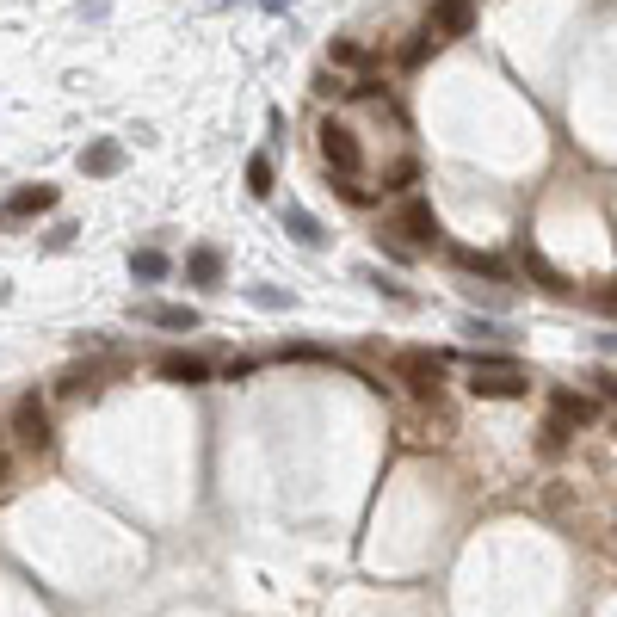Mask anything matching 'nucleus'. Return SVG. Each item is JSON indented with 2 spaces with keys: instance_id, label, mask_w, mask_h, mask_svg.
<instances>
[{
  "instance_id": "obj_21",
  "label": "nucleus",
  "mask_w": 617,
  "mask_h": 617,
  "mask_svg": "<svg viewBox=\"0 0 617 617\" xmlns=\"http://www.w3.org/2000/svg\"><path fill=\"white\" fill-rule=\"evenodd\" d=\"M328 56H334V62H346V68H358V62H365V50H358V44H334Z\"/></svg>"
},
{
  "instance_id": "obj_12",
  "label": "nucleus",
  "mask_w": 617,
  "mask_h": 617,
  "mask_svg": "<svg viewBox=\"0 0 617 617\" xmlns=\"http://www.w3.org/2000/svg\"><path fill=\"white\" fill-rule=\"evenodd\" d=\"M186 272H192V284H223V253H216V247H192Z\"/></svg>"
},
{
  "instance_id": "obj_27",
  "label": "nucleus",
  "mask_w": 617,
  "mask_h": 617,
  "mask_svg": "<svg viewBox=\"0 0 617 617\" xmlns=\"http://www.w3.org/2000/svg\"><path fill=\"white\" fill-rule=\"evenodd\" d=\"M0 469H7V463H0Z\"/></svg>"
},
{
  "instance_id": "obj_9",
  "label": "nucleus",
  "mask_w": 617,
  "mask_h": 617,
  "mask_svg": "<svg viewBox=\"0 0 617 617\" xmlns=\"http://www.w3.org/2000/svg\"><path fill=\"white\" fill-rule=\"evenodd\" d=\"M550 408H556V420H568V426L599 420V402H593V395H574V389H556V395H550Z\"/></svg>"
},
{
  "instance_id": "obj_17",
  "label": "nucleus",
  "mask_w": 617,
  "mask_h": 617,
  "mask_svg": "<svg viewBox=\"0 0 617 617\" xmlns=\"http://www.w3.org/2000/svg\"><path fill=\"white\" fill-rule=\"evenodd\" d=\"M247 192H253V198H272V161H266V155L247 161Z\"/></svg>"
},
{
  "instance_id": "obj_5",
  "label": "nucleus",
  "mask_w": 617,
  "mask_h": 617,
  "mask_svg": "<svg viewBox=\"0 0 617 617\" xmlns=\"http://www.w3.org/2000/svg\"><path fill=\"white\" fill-rule=\"evenodd\" d=\"M395 371H402V383H408L414 395L439 402V371H445V358H439V352H402V358H395Z\"/></svg>"
},
{
  "instance_id": "obj_24",
  "label": "nucleus",
  "mask_w": 617,
  "mask_h": 617,
  "mask_svg": "<svg viewBox=\"0 0 617 617\" xmlns=\"http://www.w3.org/2000/svg\"><path fill=\"white\" fill-rule=\"evenodd\" d=\"M599 395H611V402H617V377H599Z\"/></svg>"
},
{
  "instance_id": "obj_10",
  "label": "nucleus",
  "mask_w": 617,
  "mask_h": 617,
  "mask_svg": "<svg viewBox=\"0 0 617 617\" xmlns=\"http://www.w3.org/2000/svg\"><path fill=\"white\" fill-rule=\"evenodd\" d=\"M38 210H56V186H19L13 198H7V216H38Z\"/></svg>"
},
{
  "instance_id": "obj_4",
  "label": "nucleus",
  "mask_w": 617,
  "mask_h": 617,
  "mask_svg": "<svg viewBox=\"0 0 617 617\" xmlns=\"http://www.w3.org/2000/svg\"><path fill=\"white\" fill-rule=\"evenodd\" d=\"M321 161H328L334 173H346V179H352L358 167H365V149H358V136H352L346 124H334V118H328V124H321Z\"/></svg>"
},
{
  "instance_id": "obj_3",
  "label": "nucleus",
  "mask_w": 617,
  "mask_h": 617,
  "mask_svg": "<svg viewBox=\"0 0 617 617\" xmlns=\"http://www.w3.org/2000/svg\"><path fill=\"white\" fill-rule=\"evenodd\" d=\"M426 31H432L439 44H451V38H469V31H476V0H432Z\"/></svg>"
},
{
  "instance_id": "obj_22",
  "label": "nucleus",
  "mask_w": 617,
  "mask_h": 617,
  "mask_svg": "<svg viewBox=\"0 0 617 617\" xmlns=\"http://www.w3.org/2000/svg\"><path fill=\"white\" fill-rule=\"evenodd\" d=\"M253 303H260V309H284L290 297H284V290H253Z\"/></svg>"
},
{
  "instance_id": "obj_18",
  "label": "nucleus",
  "mask_w": 617,
  "mask_h": 617,
  "mask_svg": "<svg viewBox=\"0 0 617 617\" xmlns=\"http://www.w3.org/2000/svg\"><path fill=\"white\" fill-rule=\"evenodd\" d=\"M562 445H568V420H556V414H550V426H543V451L556 457Z\"/></svg>"
},
{
  "instance_id": "obj_7",
  "label": "nucleus",
  "mask_w": 617,
  "mask_h": 617,
  "mask_svg": "<svg viewBox=\"0 0 617 617\" xmlns=\"http://www.w3.org/2000/svg\"><path fill=\"white\" fill-rule=\"evenodd\" d=\"M155 377L161 383H210V365L198 352H161L155 358Z\"/></svg>"
},
{
  "instance_id": "obj_1",
  "label": "nucleus",
  "mask_w": 617,
  "mask_h": 617,
  "mask_svg": "<svg viewBox=\"0 0 617 617\" xmlns=\"http://www.w3.org/2000/svg\"><path fill=\"white\" fill-rule=\"evenodd\" d=\"M469 395H482V402H513V395H525V371L513 365V358H476Z\"/></svg>"
},
{
  "instance_id": "obj_23",
  "label": "nucleus",
  "mask_w": 617,
  "mask_h": 617,
  "mask_svg": "<svg viewBox=\"0 0 617 617\" xmlns=\"http://www.w3.org/2000/svg\"><path fill=\"white\" fill-rule=\"evenodd\" d=\"M599 309H617V284H611V290H599Z\"/></svg>"
},
{
  "instance_id": "obj_11",
  "label": "nucleus",
  "mask_w": 617,
  "mask_h": 617,
  "mask_svg": "<svg viewBox=\"0 0 617 617\" xmlns=\"http://www.w3.org/2000/svg\"><path fill=\"white\" fill-rule=\"evenodd\" d=\"M136 315L155 321V328H198V309H186V303H142Z\"/></svg>"
},
{
  "instance_id": "obj_2",
  "label": "nucleus",
  "mask_w": 617,
  "mask_h": 617,
  "mask_svg": "<svg viewBox=\"0 0 617 617\" xmlns=\"http://www.w3.org/2000/svg\"><path fill=\"white\" fill-rule=\"evenodd\" d=\"M13 439L25 451H50L56 432H50V408L38 402V395H19V402H13Z\"/></svg>"
},
{
  "instance_id": "obj_16",
  "label": "nucleus",
  "mask_w": 617,
  "mask_h": 617,
  "mask_svg": "<svg viewBox=\"0 0 617 617\" xmlns=\"http://www.w3.org/2000/svg\"><path fill=\"white\" fill-rule=\"evenodd\" d=\"M130 272H136L142 284H155V278H167V253H155V247H142V253H130Z\"/></svg>"
},
{
  "instance_id": "obj_19",
  "label": "nucleus",
  "mask_w": 617,
  "mask_h": 617,
  "mask_svg": "<svg viewBox=\"0 0 617 617\" xmlns=\"http://www.w3.org/2000/svg\"><path fill=\"white\" fill-rule=\"evenodd\" d=\"M463 334H482V340H506V328H500V321H476V315L463 321Z\"/></svg>"
},
{
  "instance_id": "obj_13",
  "label": "nucleus",
  "mask_w": 617,
  "mask_h": 617,
  "mask_svg": "<svg viewBox=\"0 0 617 617\" xmlns=\"http://www.w3.org/2000/svg\"><path fill=\"white\" fill-rule=\"evenodd\" d=\"M284 229L297 235L303 247H321V223H315V216H309L303 204H284Z\"/></svg>"
},
{
  "instance_id": "obj_26",
  "label": "nucleus",
  "mask_w": 617,
  "mask_h": 617,
  "mask_svg": "<svg viewBox=\"0 0 617 617\" xmlns=\"http://www.w3.org/2000/svg\"><path fill=\"white\" fill-rule=\"evenodd\" d=\"M611 439H617V426H611Z\"/></svg>"
},
{
  "instance_id": "obj_14",
  "label": "nucleus",
  "mask_w": 617,
  "mask_h": 617,
  "mask_svg": "<svg viewBox=\"0 0 617 617\" xmlns=\"http://www.w3.org/2000/svg\"><path fill=\"white\" fill-rule=\"evenodd\" d=\"M451 260H457L463 272H482V278H506V266L494 260V253H476V247H457V253H451Z\"/></svg>"
},
{
  "instance_id": "obj_8",
  "label": "nucleus",
  "mask_w": 617,
  "mask_h": 617,
  "mask_svg": "<svg viewBox=\"0 0 617 617\" xmlns=\"http://www.w3.org/2000/svg\"><path fill=\"white\" fill-rule=\"evenodd\" d=\"M402 235H408L414 247H432V241H439V216H432L426 198H408V204H402Z\"/></svg>"
},
{
  "instance_id": "obj_20",
  "label": "nucleus",
  "mask_w": 617,
  "mask_h": 617,
  "mask_svg": "<svg viewBox=\"0 0 617 617\" xmlns=\"http://www.w3.org/2000/svg\"><path fill=\"white\" fill-rule=\"evenodd\" d=\"M414 173H420L414 161H402V167H389V186H383V192H402V186H408V179H414Z\"/></svg>"
},
{
  "instance_id": "obj_25",
  "label": "nucleus",
  "mask_w": 617,
  "mask_h": 617,
  "mask_svg": "<svg viewBox=\"0 0 617 617\" xmlns=\"http://www.w3.org/2000/svg\"><path fill=\"white\" fill-rule=\"evenodd\" d=\"M260 7H266V13H284V7H290V0H260Z\"/></svg>"
},
{
  "instance_id": "obj_15",
  "label": "nucleus",
  "mask_w": 617,
  "mask_h": 617,
  "mask_svg": "<svg viewBox=\"0 0 617 617\" xmlns=\"http://www.w3.org/2000/svg\"><path fill=\"white\" fill-rule=\"evenodd\" d=\"M525 272H537V278H543V290H556V297H568V278H562L550 260H543L537 247H525Z\"/></svg>"
},
{
  "instance_id": "obj_6",
  "label": "nucleus",
  "mask_w": 617,
  "mask_h": 617,
  "mask_svg": "<svg viewBox=\"0 0 617 617\" xmlns=\"http://www.w3.org/2000/svg\"><path fill=\"white\" fill-rule=\"evenodd\" d=\"M81 173H93V179L124 173V142H118V136H93L87 149H81Z\"/></svg>"
}]
</instances>
